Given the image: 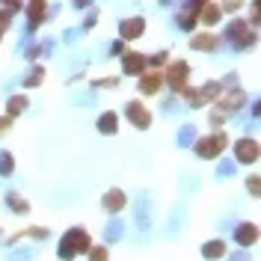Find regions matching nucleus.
<instances>
[{"label": "nucleus", "instance_id": "nucleus-1", "mask_svg": "<svg viewBox=\"0 0 261 261\" xmlns=\"http://www.w3.org/2000/svg\"><path fill=\"white\" fill-rule=\"evenodd\" d=\"M89 234L83 231V228H68L65 231V238H63V244H60V258H74L77 252H86L89 249Z\"/></svg>", "mask_w": 261, "mask_h": 261}, {"label": "nucleus", "instance_id": "nucleus-2", "mask_svg": "<svg viewBox=\"0 0 261 261\" xmlns=\"http://www.w3.org/2000/svg\"><path fill=\"white\" fill-rule=\"evenodd\" d=\"M184 95H187V104L190 107H202V104H208L211 98H220V83H205L202 89H181Z\"/></svg>", "mask_w": 261, "mask_h": 261}, {"label": "nucleus", "instance_id": "nucleus-3", "mask_svg": "<svg viewBox=\"0 0 261 261\" xmlns=\"http://www.w3.org/2000/svg\"><path fill=\"white\" fill-rule=\"evenodd\" d=\"M226 143H228L226 134H211V137H205V140L196 143V154L199 158H217V154H223Z\"/></svg>", "mask_w": 261, "mask_h": 261}, {"label": "nucleus", "instance_id": "nucleus-4", "mask_svg": "<svg viewBox=\"0 0 261 261\" xmlns=\"http://www.w3.org/2000/svg\"><path fill=\"white\" fill-rule=\"evenodd\" d=\"M228 39L238 45V48H249V45H255V30L244 24V21H234L231 27H228Z\"/></svg>", "mask_w": 261, "mask_h": 261}, {"label": "nucleus", "instance_id": "nucleus-5", "mask_svg": "<svg viewBox=\"0 0 261 261\" xmlns=\"http://www.w3.org/2000/svg\"><path fill=\"white\" fill-rule=\"evenodd\" d=\"M187 74H190V65L184 63V60H178V63H172L166 68V81H169L172 89H178V92L187 86Z\"/></svg>", "mask_w": 261, "mask_h": 261}, {"label": "nucleus", "instance_id": "nucleus-6", "mask_svg": "<svg viewBox=\"0 0 261 261\" xmlns=\"http://www.w3.org/2000/svg\"><path fill=\"white\" fill-rule=\"evenodd\" d=\"M208 0H187V6L181 9L178 15V24L184 27V30H190V27H196V21H199V12H202V6H205Z\"/></svg>", "mask_w": 261, "mask_h": 261}, {"label": "nucleus", "instance_id": "nucleus-7", "mask_svg": "<svg viewBox=\"0 0 261 261\" xmlns=\"http://www.w3.org/2000/svg\"><path fill=\"white\" fill-rule=\"evenodd\" d=\"M125 113H128V119L134 122V125H137V128H148V125H151V113H148V110L143 107V104H140V101H130Z\"/></svg>", "mask_w": 261, "mask_h": 261}, {"label": "nucleus", "instance_id": "nucleus-8", "mask_svg": "<svg viewBox=\"0 0 261 261\" xmlns=\"http://www.w3.org/2000/svg\"><path fill=\"white\" fill-rule=\"evenodd\" d=\"M234 154H238L241 163H255L258 161V143H255V140H241V143L234 146Z\"/></svg>", "mask_w": 261, "mask_h": 261}, {"label": "nucleus", "instance_id": "nucleus-9", "mask_svg": "<svg viewBox=\"0 0 261 261\" xmlns=\"http://www.w3.org/2000/svg\"><path fill=\"white\" fill-rule=\"evenodd\" d=\"M148 65V60L143 54H134V50H125V60H122V68L125 74H143V68Z\"/></svg>", "mask_w": 261, "mask_h": 261}, {"label": "nucleus", "instance_id": "nucleus-10", "mask_svg": "<svg viewBox=\"0 0 261 261\" xmlns=\"http://www.w3.org/2000/svg\"><path fill=\"white\" fill-rule=\"evenodd\" d=\"M161 83H163L161 71H148V74H143V77H140V92H146V95H154V92L161 89Z\"/></svg>", "mask_w": 261, "mask_h": 261}, {"label": "nucleus", "instance_id": "nucleus-11", "mask_svg": "<svg viewBox=\"0 0 261 261\" xmlns=\"http://www.w3.org/2000/svg\"><path fill=\"white\" fill-rule=\"evenodd\" d=\"M255 238H258V228L252 226V223H244V226H238V231H234V241L241 246H252Z\"/></svg>", "mask_w": 261, "mask_h": 261}, {"label": "nucleus", "instance_id": "nucleus-12", "mask_svg": "<svg viewBox=\"0 0 261 261\" xmlns=\"http://www.w3.org/2000/svg\"><path fill=\"white\" fill-rule=\"evenodd\" d=\"M143 27H146L143 18H128V21H122V39H140V36H143Z\"/></svg>", "mask_w": 261, "mask_h": 261}, {"label": "nucleus", "instance_id": "nucleus-13", "mask_svg": "<svg viewBox=\"0 0 261 261\" xmlns=\"http://www.w3.org/2000/svg\"><path fill=\"white\" fill-rule=\"evenodd\" d=\"M196 50H214L220 48V36H214V33H199V36H193V42H190Z\"/></svg>", "mask_w": 261, "mask_h": 261}, {"label": "nucleus", "instance_id": "nucleus-14", "mask_svg": "<svg viewBox=\"0 0 261 261\" xmlns=\"http://www.w3.org/2000/svg\"><path fill=\"white\" fill-rule=\"evenodd\" d=\"M104 208L110 214L122 211V208H125V193H122V190H110V193L104 196Z\"/></svg>", "mask_w": 261, "mask_h": 261}, {"label": "nucleus", "instance_id": "nucleus-15", "mask_svg": "<svg viewBox=\"0 0 261 261\" xmlns=\"http://www.w3.org/2000/svg\"><path fill=\"white\" fill-rule=\"evenodd\" d=\"M220 12H223V9H220L217 3H205V6H202V12H199V15H202V24H208V27L217 24V21H220Z\"/></svg>", "mask_w": 261, "mask_h": 261}, {"label": "nucleus", "instance_id": "nucleus-16", "mask_svg": "<svg viewBox=\"0 0 261 261\" xmlns=\"http://www.w3.org/2000/svg\"><path fill=\"white\" fill-rule=\"evenodd\" d=\"M202 255H205V258H223V255H226V244H220V241H211V244H205Z\"/></svg>", "mask_w": 261, "mask_h": 261}, {"label": "nucleus", "instance_id": "nucleus-17", "mask_svg": "<svg viewBox=\"0 0 261 261\" xmlns=\"http://www.w3.org/2000/svg\"><path fill=\"white\" fill-rule=\"evenodd\" d=\"M244 104V92L241 89H234V92H228L226 98H223V110H238Z\"/></svg>", "mask_w": 261, "mask_h": 261}, {"label": "nucleus", "instance_id": "nucleus-18", "mask_svg": "<svg viewBox=\"0 0 261 261\" xmlns=\"http://www.w3.org/2000/svg\"><path fill=\"white\" fill-rule=\"evenodd\" d=\"M98 130L101 134H116V113H104L98 119Z\"/></svg>", "mask_w": 261, "mask_h": 261}, {"label": "nucleus", "instance_id": "nucleus-19", "mask_svg": "<svg viewBox=\"0 0 261 261\" xmlns=\"http://www.w3.org/2000/svg\"><path fill=\"white\" fill-rule=\"evenodd\" d=\"M42 15H45V0H33V6H30V24L33 27L42 21Z\"/></svg>", "mask_w": 261, "mask_h": 261}, {"label": "nucleus", "instance_id": "nucleus-20", "mask_svg": "<svg viewBox=\"0 0 261 261\" xmlns=\"http://www.w3.org/2000/svg\"><path fill=\"white\" fill-rule=\"evenodd\" d=\"M24 107H27V98H24V95H15L12 101H9V116H18Z\"/></svg>", "mask_w": 261, "mask_h": 261}, {"label": "nucleus", "instance_id": "nucleus-21", "mask_svg": "<svg viewBox=\"0 0 261 261\" xmlns=\"http://www.w3.org/2000/svg\"><path fill=\"white\" fill-rule=\"evenodd\" d=\"M42 77H45V68H33V74H27V86H39L42 83Z\"/></svg>", "mask_w": 261, "mask_h": 261}, {"label": "nucleus", "instance_id": "nucleus-22", "mask_svg": "<svg viewBox=\"0 0 261 261\" xmlns=\"http://www.w3.org/2000/svg\"><path fill=\"white\" fill-rule=\"evenodd\" d=\"M86 252H89L92 261H107V249H104V246H89Z\"/></svg>", "mask_w": 261, "mask_h": 261}, {"label": "nucleus", "instance_id": "nucleus-23", "mask_svg": "<svg viewBox=\"0 0 261 261\" xmlns=\"http://www.w3.org/2000/svg\"><path fill=\"white\" fill-rule=\"evenodd\" d=\"M12 166H15V161L9 154H0V172L3 175H12Z\"/></svg>", "mask_w": 261, "mask_h": 261}, {"label": "nucleus", "instance_id": "nucleus-24", "mask_svg": "<svg viewBox=\"0 0 261 261\" xmlns=\"http://www.w3.org/2000/svg\"><path fill=\"white\" fill-rule=\"evenodd\" d=\"M9 205H12L15 211H27V202H21L18 196H9Z\"/></svg>", "mask_w": 261, "mask_h": 261}, {"label": "nucleus", "instance_id": "nucleus-25", "mask_svg": "<svg viewBox=\"0 0 261 261\" xmlns=\"http://www.w3.org/2000/svg\"><path fill=\"white\" fill-rule=\"evenodd\" d=\"M12 128V119H9V116H3V119H0V134H3V130H9Z\"/></svg>", "mask_w": 261, "mask_h": 261}, {"label": "nucleus", "instance_id": "nucleus-26", "mask_svg": "<svg viewBox=\"0 0 261 261\" xmlns=\"http://www.w3.org/2000/svg\"><path fill=\"white\" fill-rule=\"evenodd\" d=\"M238 6H241L238 0H226V6H223V9H238Z\"/></svg>", "mask_w": 261, "mask_h": 261}, {"label": "nucleus", "instance_id": "nucleus-27", "mask_svg": "<svg viewBox=\"0 0 261 261\" xmlns=\"http://www.w3.org/2000/svg\"><path fill=\"white\" fill-rule=\"evenodd\" d=\"M3 3H6V6H9V9H18V6H21V3H18V0H3Z\"/></svg>", "mask_w": 261, "mask_h": 261}]
</instances>
